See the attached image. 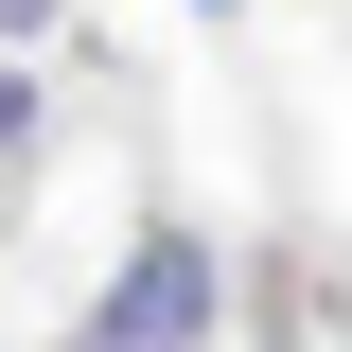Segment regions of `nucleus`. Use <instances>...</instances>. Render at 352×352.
<instances>
[{
  "label": "nucleus",
  "instance_id": "nucleus-1",
  "mask_svg": "<svg viewBox=\"0 0 352 352\" xmlns=\"http://www.w3.org/2000/svg\"><path fill=\"white\" fill-rule=\"evenodd\" d=\"M71 352H212V247H194V229H141L124 282H106V317H88Z\"/></svg>",
  "mask_w": 352,
  "mask_h": 352
},
{
  "label": "nucleus",
  "instance_id": "nucleus-2",
  "mask_svg": "<svg viewBox=\"0 0 352 352\" xmlns=\"http://www.w3.org/2000/svg\"><path fill=\"white\" fill-rule=\"evenodd\" d=\"M18 194H36V88L0 71V229H18Z\"/></svg>",
  "mask_w": 352,
  "mask_h": 352
}]
</instances>
